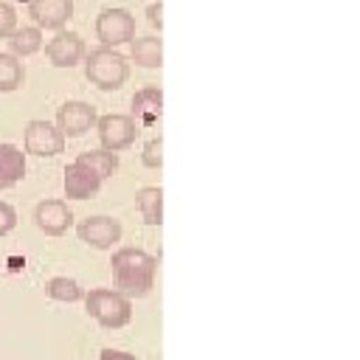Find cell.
I'll return each instance as SVG.
<instances>
[{
  "label": "cell",
  "instance_id": "cell-16",
  "mask_svg": "<svg viewBox=\"0 0 360 360\" xmlns=\"http://www.w3.org/2000/svg\"><path fill=\"white\" fill-rule=\"evenodd\" d=\"M82 166H87L98 180H107L110 174H115L118 169V158L110 152V149H90V152H82L76 158Z\"/></svg>",
  "mask_w": 360,
  "mask_h": 360
},
{
  "label": "cell",
  "instance_id": "cell-20",
  "mask_svg": "<svg viewBox=\"0 0 360 360\" xmlns=\"http://www.w3.org/2000/svg\"><path fill=\"white\" fill-rule=\"evenodd\" d=\"M45 292L53 298V301H65V304H73L82 298V287L73 281V278H65V276H56L45 284Z\"/></svg>",
  "mask_w": 360,
  "mask_h": 360
},
{
  "label": "cell",
  "instance_id": "cell-23",
  "mask_svg": "<svg viewBox=\"0 0 360 360\" xmlns=\"http://www.w3.org/2000/svg\"><path fill=\"white\" fill-rule=\"evenodd\" d=\"M14 225H17V214H14V208H11L8 202H0V236L11 233Z\"/></svg>",
  "mask_w": 360,
  "mask_h": 360
},
{
  "label": "cell",
  "instance_id": "cell-24",
  "mask_svg": "<svg viewBox=\"0 0 360 360\" xmlns=\"http://www.w3.org/2000/svg\"><path fill=\"white\" fill-rule=\"evenodd\" d=\"M101 360H138L135 354H129V352H118V349H104L101 352Z\"/></svg>",
  "mask_w": 360,
  "mask_h": 360
},
{
  "label": "cell",
  "instance_id": "cell-13",
  "mask_svg": "<svg viewBox=\"0 0 360 360\" xmlns=\"http://www.w3.org/2000/svg\"><path fill=\"white\" fill-rule=\"evenodd\" d=\"M25 177V155L14 143H0V191Z\"/></svg>",
  "mask_w": 360,
  "mask_h": 360
},
{
  "label": "cell",
  "instance_id": "cell-17",
  "mask_svg": "<svg viewBox=\"0 0 360 360\" xmlns=\"http://www.w3.org/2000/svg\"><path fill=\"white\" fill-rule=\"evenodd\" d=\"M135 202H138L146 225H160L163 222V191L160 188H155V186L141 188L138 197H135Z\"/></svg>",
  "mask_w": 360,
  "mask_h": 360
},
{
  "label": "cell",
  "instance_id": "cell-3",
  "mask_svg": "<svg viewBox=\"0 0 360 360\" xmlns=\"http://www.w3.org/2000/svg\"><path fill=\"white\" fill-rule=\"evenodd\" d=\"M84 307L104 329H121L129 323V315H132L127 295L112 290H90L84 298Z\"/></svg>",
  "mask_w": 360,
  "mask_h": 360
},
{
  "label": "cell",
  "instance_id": "cell-10",
  "mask_svg": "<svg viewBox=\"0 0 360 360\" xmlns=\"http://www.w3.org/2000/svg\"><path fill=\"white\" fill-rule=\"evenodd\" d=\"M45 53L48 59L56 65V68H73L82 56H84V42L79 34L73 31H59L48 45H45Z\"/></svg>",
  "mask_w": 360,
  "mask_h": 360
},
{
  "label": "cell",
  "instance_id": "cell-9",
  "mask_svg": "<svg viewBox=\"0 0 360 360\" xmlns=\"http://www.w3.org/2000/svg\"><path fill=\"white\" fill-rule=\"evenodd\" d=\"M34 222L48 236H62L73 225V214L62 200H42L34 208Z\"/></svg>",
  "mask_w": 360,
  "mask_h": 360
},
{
  "label": "cell",
  "instance_id": "cell-11",
  "mask_svg": "<svg viewBox=\"0 0 360 360\" xmlns=\"http://www.w3.org/2000/svg\"><path fill=\"white\" fill-rule=\"evenodd\" d=\"M28 14L39 28H62L73 14V0H28Z\"/></svg>",
  "mask_w": 360,
  "mask_h": 360
},
{
  "label": "cell",
  "instance_id": "cell-12",
  "mask_svg": "<svg viewBox=\"0 0 360 360\" xmlns=\"http://www.w3.org/2000/svg\"><path fill=\"white\" fill-rule=\"evenodd\" d=\"M98 188H101V180L87 166H82L79 160L65 169V194H68V200H90V197L98 194Z\"/></svg>",
  "mask_w": 360,
  "mask_h": 360
},
{
  "label": "cell",
  "instance_id": "cell-22",
  "mask_svg": "<svg viewBox=\"0 0 360 360\" xmlns=\"http://www.w3.org/2000/svg\"><path fill=\"white\" fill-rule=\"evenodd\" d=\"M160 152H163V141H160V138H152V141L143 146V163L152 166V169H158V166L163 163Z\"/></svg>",
  "mask_w": 360,
  "mask_h": 360
},
{
  "label": "cell",
  "instance_id": "cell-5",
  "mask_svg": "<svg viewBox=\"0 0 360 360\" xmlns=\"http://www.w3.org/2000/svg\"><path fill=\"white\" fill-rule=\"evenodd\" d=\"M96 34L104 45H124L135 37V17L124 8H107L96 17Z\"/></svg>",
  "mask_w": 360,
  "mask_h": 360
},
{
  "label": "cell",
  "instance_id": "cell-2",
  "mask_svg": "<svg viewBox=\"0 0 360 360\" xmlns=\"http://www.w3.org/2000/svg\"><path fill=\"white\" fill-rule=\"evenodd\" d=\"M84 76L98 90H115L127 82L129 68H127V59L112 45H104V48H93L84 56Z\"/></svg>",
  "mask_w": 360,
  "mask_h": 360
},
{
  "label": "cell",
  "instance_id": "cell-19",
  "mask_svg": "<svg viewBox=\"0 0 360 360\" xmlns=\"http://www.w3.org/2000/svg\"><path fill=\"white\" fill-rule=\"evenodd\" d=\"M22 65L14 53H0V93H11L22 84Z\"/></svg>",
  "mask_w": 360,
  "mask_h": 360
},
{
  "label": "cell",
  "instance_id": "cell-4",
  "mask_svg": "<svg viewBox=\"0 0 360 360\" xmlns=\"http://www.w3.org/2000/svg\"><path fill=\"white\" fill-rule=\"evenodd\" d=\"M22 143H25V152L28 155H37V158H53L65 149V135L59 132L56 124H48V121H28L25 127V135H22Z\"/></svg>",
  "mask_w": 360,
  "mask_h": 360
},
{
  "label": "cell",
  "instance_id": "cell-14",
  "mask_svg": "<svg viewBox=\"0 0 360 360\" xmlns=\"http://www.w3.org/2000/svg\"><path fill=\"white\" fill-rule=\"evenodd\" d=\"M160 110H163V93H160V87H143V90L135 93V98H132L135 118H141L143 124H155L158 115H160Z\"/></svg>",
  "mask_w": 360,
  "mask_h": 360
},
{
  "label": "cell",
  "instance_id": "cell-6",
  "mask_svg": "<svg viewBox=\"0 0 360 360\" xmlns=\"http://www.w3.org/2000/svg\"><path fill=\"white\" fill-rule=\"evenodd\" d=\"M96 124H98L101 146L110 149V152L132 146L135 132H138L135 129V118H129V115H104V118H96Z\"/></svg>",
  "mask_w": 360,
  "mask_h": 360
},
{
  "label": "cell",
  "instance_id": "cell-8",
  "mask_svg": "<svg viewBox=\"0 0 360 360\" xmlns=\"http://www.w3.org/2000/svg\"><path fill=\"white\" fill-rule=\"evenodd\" d=\"M79 239L87 242L90 248H112L121 239V225L112 217H87L76 225Z\"/></svg>",
  "mask_w": 360,
  "mask_h": 360
},
{
  "label": "cell",
  "instance_id": "cell-21",
  "mask_svg": "<svg viewBox=\"0 0 360 360\" xmlns=\"http://www.w3.org/2000/svg\"><path fill=\"white\" fill-rule=\"evenodd\" d=\"M17 28V11L0 0V39H8V34Z\"/></svg>",
  "mask_w": 360,
  "mask_h": 360
},
{
  "label": "cell",
  "instance_id": "cell-18",
  "mask_svg": "<svg viewBox=\"0 0 360 360\" xmlns=\"http://www.w3.org/2000/svg\"><path fill=\"white\" fill-rule=\"evenodd\" d=\"M132 59L141 68H160L163 62V45L158 37H141L132 42Z\"/></svg>",
  "mask_w": 360,
  "mask_h": 360
},
{
  "label": "cell",
  "instance_id": "cell-15",
  "mask_svg": "<svg viewBox=\"0 0 360 360\" xmlns=\"http://www.w3.org/2000/svg\"><path fill=\"white\" fill-rule=\"evenodd\" d=\"M8 48L14 56H31L42 48V31L39 25H22L8 34Z\"/></svg>",
  "mask_w": 360,
  "mask_h": 360
},
{
  "label": "cell",
  "instance_id": "cell-7",
  "mask_svg": "<svg viewBox=\"0 0 360 360\" xmlns=\"http://www.w3.org/2000/svg\"><path fill=\"white\" fill-rule=\"evenodd\" d=\"M96 124V110L84 101H65L59 110H56V127L62 135L68 138H79L84 135L90 127Z\"/></svg>",
  "mask_w": 360,
  "mask_h": 360
},
{
  "label": "cell",
  "instance_id": "cell-1",
  "mask_svg": "<svg viewBox=\"0 0 360 360\" xmlns=\"http://www.w3.org/2000/svg\"><path fill=\"white\" fill-rule=\"evenodd\" d=\"M110 267H112V273H115V281H118L121 292L135 295V298H143V295L152 290L158 262H155V256H149L146 250L121 248V250L112 253Z\"/></svg>",
  "mask_w": 360,
  "mask_h": 360
},
{
  "label": "cell",
  "instance_id": "cell-25",
  "mask_svg": "<svg viewBox=\"0 0 360 360\" xmlns=\"http://www.w3.org/2000/svg\"><path fill=\"white\" fill-rule=\"evenodd\" d=\"M160 11H163V6H160V3L149 6V20H152V25H158V28H160Z\"/></svg>",
  "mask_w": 360,
  "mask_h": 360
}]
</instances>
